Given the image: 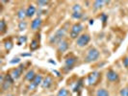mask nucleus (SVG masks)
<instances>
[{
    "label": "nucleus",
    "instance_id": "nucleus-1",
    "mask_svg": "<svg viewBox=\"0 0 128 96\" xmlns=\"http://www.w3.org/2000/svg\"><path fill=\"white\" fill-rule=\"evenodd\" d=\"M99 58V51L95 48H91L88 50V54L86 57V63H92Z\"/></svg>",
    "mask_w": 128,
    "mask_h": 96
},
{
    "label": "nucleus",
    "instance_id": "nucleus-2",
    "mask_svg": "<svg viewBox=\"0 0 128 96\" xmlns=\"http://www.w3.org/2000/svg\"><path fill=\"white\" fill-rule=\"evenodd\" d=\"M64 34H65V29L64 28L59 29L56 32V34L50 38V42L51 43H60L62 41V38L64 36Z\"/></svg>",
    "mask_w": 128,
    "mask_h": 96
},
{
    "label": "nucleus",
    "instance_id": "nucleus-3",
    "mask_svg": "<svg viewBox=\"0 0 128 96\" xmlns=\"http://www.w3.org/2000/svg\"><path fill=\"white\" fill-rule=\"evenodd\" d=\"M83 31V26L81 23H75L70 30V37L71 38H77L79 37L80 33Z\"/></svg>",
    "mask_w": 128,
    "mask_h": 96
},
{
    "label": "nucleus",
    "instance_id": "nucleus-4",
    "mask_svg": "<svg viewBox=\"0 0 128 96\" xmlns=\"http://www.w3.org/2000/svg\"><path fill=\"white\" fill-rule=\"evenodd\" d=\"M90 40H91V37L88 34H83L77 37L76 44L78 45L79 47H84L90 42Z\"/></svg>",
    "mask_w": 128,
    "mask_h": 96
},
{
    "label": "nucleus",
    "instance_id": "nucleus-5",
    "mask_svg": "<svg viewBox=\"0 0 128 96\" xmlns=\"http://www.w3.org/2000/svg\"><path fill=\"white\" fill-rule=\"evenodd\" d=\"M99 77H100L99 72H96V71H95V72L91 73L89 76H88V85H89V86L95 85V84H96V82L98 81Z\"/></svg>",
    "mask_w": 128,
    "mask_h": 96
},
{
    "label": "nucleus",
    "instance_id": "nucleus-6",
    "mask_svg": "<svg viewBox=\"0 0 128 96\" xmlns=\"http://www.w3.org/2000/svg\"><path fill=\"white\" fill-rule=\"evenodd\" d=\"M23 69H24V66H23V65H20V66L18 67V68L13 69L10 75L12 76V78H13L14 80H16V79H18V78L20 77V75H21L22 71H23Z\"/></svg>",
    "mask_w": 128,
    "mask_h": 96
},
{
    "label": "nucleus",
    "instance_id": "nucleus-7",
    "mask_svg": "<svg viewBox=\"0 0 128 96\" xmlns=\"http://www.w3.org/2000/svg\"><path fill=\"white\" fill-rule=\"evenodd\" d=\"M107 79L111 82H117L119 80V75L117 72H115L114 70H109L107 72Z\"/></svg>",
    "mask_w": 128,
    "mask_h": 96
},
{
    "label": "nucleus",
    "instance_id": "nucleus-8",
    "mask_svg": "<svg viewBox=\"0 0 128 96\" xmlns=\"http://www.w3.org/2000/svg\"><path fill=\"white\" fill-rule=\"evenodd\" d=\"M52 83H53L52 78L50 76H47L46 78H44V80L42 83V87H43V89H49L50 87H51V85H52Z\"/></svg>",
    "mask_w": 128,
    "mask_h": 96
},
{
    "label": "nucleus",
    "instance_id": "nucleus-9",
    "mask_svg": "<svg viewBox=\"0 0 128 96\" xmlns=\"http://www.w3.org/2000/svg\"><path fill=\"white\" fill-rule=\"evenodd\" d=\"M41 25H42V19L40 17H37L31 23V28L33 30H38L41 27Z\"/></svg>",
    "mask_w": 128,
    "mask_h": 96
},
{
    "label": "nucleus",
    "instance_id": "nucleus-10",
    "mask_svg": "<svg viewBox=\"0 0 128 96\" xmlns=\"http://www.w3.org/2000/svg\"><path fill=\"white\" fill-rule=\"evenodd\" d=\"M67 48H68V43H67V41H65V40H62V41L58 44V51L59 52L66 51Z\"/></svg>",
    "mask_w": 128,
    "mask_h": 96
},
{
    "label": "nucleus",
    "instance_id": "nucleus-11",
    "mask_svg": "<svg viewBox=\"0 0 128 96\" xmlns=\"http://www.w3.org/2000/svg\"><path fill=\"white\" fill-rule=\"evenodd\" d=\"M75 62H76V58L75 57H69V58H67V59L65 60V67H67L68 69L72 68L73 64H75Z\"/></svg>",
    "mask_w": 128,
    "mask_h": 96
},
{
    "label": "nucleus",
    "instance_id": "nucleus-12",
    "mask_svg": "<svg viewBox=\"0 0 128 96\" xmlns=\"http://www.w3.org/2000/svg\"><path fill=\"white\" fill-rule=\"evenodd\" d=\"M36 13V8L35 6H33V5H30L28 8H27V10H26V15L28 16V17H32L33 15H35Z\"/></svg>",
    "mask_w": 128,
    "mask_h": 96
},
{
    "label": "nucleus",
    "instance_id": "nucleus-13",
    "mask_svg": "<svg viewBox=\"0 0 128 96\" xmlns=\"http://www.w3.org/2000/svg\"><path fill=\"white\" fill-rule=\"evenodd\" d=\"M35 77H36V74H35V72H34L33 70H29L28 72H27V74L25 75V79H26L27 81H29V82L34 81Z\"/></svg>",
    "mask_w": 128,
    "mask_h": 96
},
{
    "label": "nucleus",
    "instance_id": "nucleus-14",
    "mask_svg": "<svg viewBox=\"0 0 128 96\" xmlns=\"http://www.w3.org/2000/svg\"><path fill=\"white\" fill-rule=\"evenodd\" d=\"M31 83H33V84L35 85L36 87H38L39 85H42V83H43V77H42V75H40V74L36 75L34 81L31 82Z\"/></svg>",
    "mask_w": 128,
    "mask_h": 96
},
{
    "label": "nucleus",
    "instance_id": "nucleus-15",
    "mask_svg": "<svg viewBox=\"0 0 128 96\" xmlns=\"http://www.w3.org/2000/svg\"><path fill=\"white\" fill-rule=\"evenodd\" d=\"M105 3H108L107 1H103V0H97V1H94L93 2V7L94 9H99V8L103 7V5Z\"/></svg>",
    "mask_w": 128,
    "mask_h": 96
},
{
    "label": "nucleus",
    "instance_id": "nucleus-16",
    "mask_svg": "<svg viewBox=\"0 0 128 96\" xmlns=\"http://www.w3.org/2000/svg\"><path fill=\"white\" fill-rule=\"evenodd\" d=\"M38 48H39V41H38L37 39H33L32 42H31V44H30V49H31V51H35Z\"/></svg>",
    "mask_w": 128,
    "mask_h": 96
},
{
    "label": "nucleus",
    "instance_id": "nucleus-17",
    "mask_svg": "<svg viewBox=\"0 0 128 96\" xmlns=\"http://www.w3.org/2000/svg\"><path fill=\"white\" fill-rule=\"evenodd\" d=\"M96 96H110V94H109V92L107 91L106 89H99L96 91Z\"/></svg>",
    "mask_w": 128,
    "mask_h": 96
},
{
    "label": "nucleus",
    "instance_id": "nucleus-18",
    "mask_svg": "<svg viewBox=\"0 0 128 96\" xmlns=\"http://www.w3.org/2000/svg\"><path fill=\"white\" fill-rule=\"evenodd\" d=\"M26 16H27V15H26V11H25V10L20 9V10L17 12V17H18L19 19H24Z\"/></svg>",
    "mask_w": 128,
    "mask_h": 96
},
{
    "label": "nucleus",
    "instance_id": "nucleus-19",
    "mask_svg": "<svg viewBox=\"0 0 128 96\" xmlns=\"http://www.w3.org/2000/svg\"><path fill=\"white\" fill-rule=\"evenodd\" d=\"M6 29H7V26H6V23H5V20H1L0 21V32L1 34H4L6 32Z\"/></svg>",
    "mask_w": 128,
    "mask_h": 96
},
{
    "label": "nucleus",
    "instance_id": "nucleus-20",
    "mask_svg": "<svg viewBox=\"0 0 128 96\" xmlns=\"http://www.w3.org/2000/svg\"><path fill=\"white\" fill-rule=\"evenodd\" d=\"M12 84H13V83H11L10 81L5 80L4 83H2V89H3V90H8V89H10V87H11Z\"/></svg>",
    "mask_w": 128,
    "mask_h": 96
},
{
    "label": "nucleus",
    "instance_id": "nucleus-21",
    "mask_svg": "<svg viewBox=\"0 0 128 96\" xmlns=\"http://www.w3.org/2000/svg\"><path fill=\"white\" fill-rule=\"evenodd\" d=\"M67 95H68V91H67L65 89H60L57 94V96H67Z\"/></svg>",
    "mask_w": 128,
    "mask_h": 96
},
{
    "label": "nucleus",
    "instance_id": "nucleus-22",
    "mask_svg": "<svg viewBox=\"0 0 128 96\" xmlns=\"http://www.w3.org/2000/svg\"><path fill=\"white\" fill-rule=\"evenodd\" d=\"M26 27H27V23L25 22L24 20L23 21H20L19 24H18V29L20 30V31H23V30L26 29Z\"/></svg>",
    "mask_w": 128,
    "mask_h": 96
},
{
    "label": "nucleus",
    "instance_id": "nucleus-23",
    "mask_svg": "<svg viewBox=\"0 0 128 96\" xmlns=\"http://www.w3.org/2000/svg\"><path fill=\"white\" fill-rule=\"evenodd\" d=\"M4 45H5V48H6L7 50H11V49L13 48V43H12L11 40H6Z\"/></svg>",
    "mask_w": 128,
    "mask_h": 96
},
{
    "label": "nucleus",
    "instance_id": "nucleus-24",
    "mask_svg": "<svg viewBox=\"0 0 128 96\" xmlns=\"http://www.w3.org/2000/svg\"><path fill=\"white\" fill-rule=\"evenodd\" d=\"M26 40H27L26 37H18V42H17V44L22 45V43L26 42Z\"/></svg>",
    "mask_w": 128,
    "mask_h": 96
},
{
    "label": "nucleus",
    "instance_id": "nucleus-25",
    "mask_svg": "<svg viewBox=\"0 0 128 96\" xmlns=\"http://www.w3.org/2000/svg\"><path fill=\"white\" fill-rule=\"evenodd\" d=\"M121 96H128V88H124L121 90L120 92Z\"/></svg>",
    "mask_w": 128,
    "mask_h": 96
},
{
    "label": "nucleus",
    "instance_id": "nucleus-26",
    "mask_svg": "<svg viewBox=\"0 0 128 96\" xmlns=\"http://www.w3.org/2000/svg\"><path fill=\"white\" fill-rule=\"evenodd\" d=\"M72 17H73V18L80 19V18L82 17V14H81V13H77V12H75V13H73V14H72Z\"/></svg>",
    "mask_w": 128,
    "mask_h": 96
},
{
    "label": "nucleus",
    "instance_id": "nucleus-27",
    "mask_svg": "<svg viewBox=\"0 0 128 96\" xmlns=\"http://www.w3.org/2000/svg\"><path fill=\"white\" fill-rule=\"evenodd\" d=\"M80 11H81V7H80V5H74L73 6V13H75V12H77V13H80Z\"/></svg>",
    "mask_w": 128,
    "mask_h": 96
},
{
    "label": "nucleus",
    "instance_id": "nucleus-28",
    "mask_svg": "<svg viewBox=\"0 0 128 96\" xmlns=\"http://www.w3.org/2000/svg\"><path fill=\"white\" fill-rule=\"evenodd\" d=\"M39 6H45L48 4V1H38Z\"/></svg>",
    "mask_w": 128,
    "mask_h": 96
},
{
    "label": "nucleus",
    "instance_id": "nucleus-29",
    "mask_svg": "<svg viewBox=\"0 0 128 96\" xmlns=\"http://www.w3.org/2000/svg\"><path fill=\"white\" fill-rule=\"evenodd\" d=\"M122 63H123V65H124V66L128 67V58L127 57L123 59V62H122Z\"/></svg>",
    "mask_w": 128,
    "mask_h": 96
},
{
    "label": "nucleus",
    "instance_id": "nucleus-30",
    "mask_svg": "<svg viewBox=\"0 0 128 96\" xmlns=\"http://www.w3.org/2000/svg\"><path fill=\"white\" fill-rule=\"evenodd\" d=\"M19 62H20V59L16 58V59H14L13 61H11L10 63H11V64H17V63H19Z\"/></svg>",
    "mask_w": 128,
    "mask_h": 96
},
{
    "label": "nucleus",
    "instance_id": "nucleus-31",
    "mask_svg": "<svg viewBox=\"0 0 128 96\" xmlns=\"http://www.w3.org/2000/svg\"><path fill=\"white\" fill-rule=\"evenodd\" d=\"M101 18H102V20H103V22H106V19H107V15H101Z\"/></svg>",
    "mask_w": 128,
    "mask_h": 96
},
{
    "label": "nucleus",
    "instance_id": "nucleus-32",
    "mask_svg": "<svg viewBox=\"0 0 128 96\" xmlns=\"http://www.w3.org/2000/svg\"><path fill=\"white\" fill-rule=\"evenodd\" d=\"M53 72H54V73L56 74V76H58V77H60V76H61V75H60V73L58 72L57 70H53Z\"/></svg>",
    "mask_w": 128,
    "mask_h": 96
},
{
    "label": "nucleus",
    "instance_id": "nucleus-33",
    "mask_svg": "<svg viewBox=\"0 0 128 96\" xmlns=\"http://www.w3.org/2000/svg\"><path fill=\"white\" fill-rule=\"evenodd\" d=\"M21 56H31V54H21Z\"/></svg>",
    "mask_w": 128,
    "mask_h": 96
},
{
    "label": "nucleus",
    "instance_id": "nucleus-34",
    "mask_svg": "<svg viewBox=\"0 0 128 96\" xmlns=\"http://www.w3.org/2000/svg\"><path fill=\"white\" fill-rule=\"evenodd\" d=\"M8 96H12V95H8Z\"/></svg>",
    "mask_w": 128,
    "mask_h": 96
}]
</instances>
